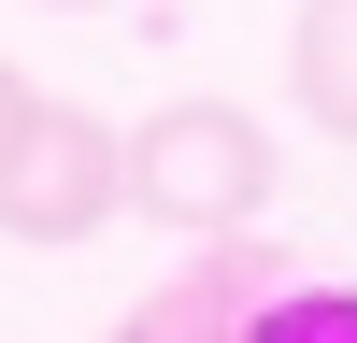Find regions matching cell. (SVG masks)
Masks as SVG:
<instances>
[{
    "label": "cell",
    "instance_id": "cell-2",
    "mask_svg": "<svg viewBox=\"0 0 357 343\" xmlns=\"http://www.w3.org/2000/svg\"><path fill=\"white\" fill-rule=\"evenodd\" d=\"M129 200V129L86 100H29L15 158H0V243H86Z\"/></svg>",
    "mask_w": 357,
    "mask_h": 343
},
{
    "label": "cell",
    "instance_id": "cell-5",
    "mask_svg": "<svg viewBox=\"0 0 357 343\" xmlns=\"http://www.w3.org/2000/svg\"><path fill=\"white\" fill-rule=\"evenodd\" d=\"M243 343H357V286H329V272L286 257V272L257 286V329H243Z\"/></svg>",
    "mask_w": 357,
    "mask_h": 343
},
{
    "label": "cell",
    "instance_id": "cell-3",
    "mask_svg": "<svg viewBox=\"0 0 357 343\" xmlns=\"http://www.w3.org/2000/svg\"><path fill=\"white\" fill-rule=\"evenodd\" d=\"M272 272H286V243H257V229H215V257H186L172 286H143V300L114 314L100 343H243Z\"/></svg>",
    "mask_w": 357,
    "mask_h": 343
},
{
    "label": "cell",
    "instance_id": "cell-7",
    "mask_svg": "<svg viewBox=\"0 0 357 343\" xmlns=\"http://www.w3.org/2000/svg\"><path fill=\"white\" fill-rule=\"evenodd\" d=\"M43 15H114V0H43Z\"/></svg>",
    "mask_w": 357,
    "mask_h": 343
},
{
    "label": "cell",
    "instance_id": "cell-4",
    "mask_svg": "<svg viewBox=\"0 0 357 343\" xmlns=\"http://www.w3.org/2000/svg\"><path fill=\"white\" fill-rule=\"evenodd\" d=\"M286 100L329 143H357V0H301V29H286Z\"/></svg>",
    "mask_w": 357,
    "mask_h": 343
},
{
    "label": "cell",
    "instance_id": "cell-1",
    "mask_svg": "<svg viewBox=\"0 0 357 343\" xmlns=\"http://www.w3.org/2000/svg\"><path fill=\"white\" fill-rule=\"evenodd\" d=\"M286 186V143L257 129L243 100H158L129 129V215L143 229H186V243H215V229H257Z\"/></svg>",
    "mask_w": 357,
    "mask_h": 343
},
{
    "label": "cell",
    "instance_id": "cell-6",
    "mask_svg": "<svg viewBox=\"0 0 357 343\" xmlns=\"http://www.w3.org/2000/svg\"><path fill=\"white\" fill-rule=\"evenodd\" d=\"M29 100H43V86H29L15 57H0V158H15V129H29Z\"/></svg>",
    "mask_w": 357,
    "mask_h": 343
}]
</instances>
